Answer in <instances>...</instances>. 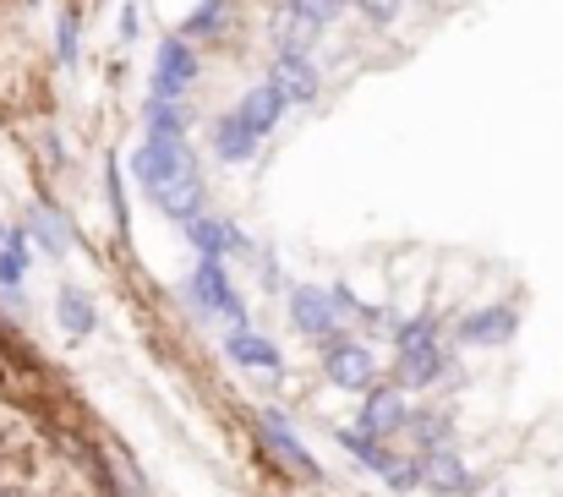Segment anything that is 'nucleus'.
<instances>
[{
    "mask_svg": "<svg viewBox=\"0 0 563 497\" xmlns=\"http://www.w3.org/2000/svg\"><path fill=\"white\" fill-rule=\"evenodd\" d=\"M388 339H394V350H410V344H421V339H438V318H432V312H416V318L394 323Z\"/></svg>",
    "mask_w": 563,
    "mask_h": 497,
    "instance_id": "b1692460",
    "label": "nucleus"
},
{
    "mask_svg": "<svg viewBox=\"0 0 563 497\" xmlns=\"http://www.w3.org/2000/svg\"><path fill=\"white\" fill-rule=\"evenodd\" d=\"M197 82V49L191 38H165L154 55V99H187V88Z\"/></svg>",
    "mask_w": 563,
    "mask_h": 497,
    "instance_id": "423d86ee",
    "label": "nucleus"
},
{
    "mask_svg": "<svg viewBox=\"0 0 563 497\" xmlns=\"http://www.w3.org/2000/svg\"><path fill=\"white\" fill-rule=\"evenodd\" d=\"M405 416H410V399H405V388L399 383H383V388H367V399H362V416H356V427L362 432H373V438H394V432H405Z\"/></svg>",
    "mask_w": 563,
    "mask_h": 497,
    "instance_id": "f8f14e48",
    "label": "nucleus"
},
{
    "mask_svg": "<svg viewBox=\"0 0 563 497\" xmlns=\"http://www.w3.org/2000/svg\"><path fill=\"white\" fill-rule=\"evenodd\" d=\"M235 115H241V121H246V126H252L257 137H268V132H274V126L285 121V99H279V93H274L268 82H257V88H246V93H241Z\"/></svg>",
    "mask_w": 563,
    "mask_h": 497,
    "instance_id": "a211bd4d",
    "label": "nucleus"
},
{
    "mask_svg": "<svg viewBox=\"0 0 563 497\" xmlns=\"http://www.w3.org/2000/svg\"><path fill=\"white\" fill-rule=\"evenodd\" d=\"M27 274V235L22 230H0V285L16 290Z\"/></svg>",
    "mask_w": 563,
    "mask_h": 497,
    "instance_id": "4be33fe9",
    "label": "nucleus"
},
{
    "mask_svg": "<svg viewBox=\"0 0 563 497\" xmlns=\"http://www.w3.org/2000/svg\"><path fill=\"white\" fill-rule=\"evenodd\" d=\"M405 432L416 438V454H427V449H449L454 421H449L443 410H410V416H405Z\"/></svg>",
    "mask_w": 563,
    "mask_h": 497,
    "instance_id": "aec40b11",
    "label": "nucleus"
},
{
    "mask_svg": "<svg viewBox=\"0 0 563 497\" xmlns=\"http://www.w3.org/2000/svg\"><path fill=\"white\" fill-rule=\"evenodd\" d=\"M257 427H263L268 449H274V454H279V460H285L296 476H307V482H323V465L312 460V449L301 443V432H296V427H290L279 410H263V416H257Z\"/></svg>",
    "mask_w": 563,
    "mask_h": 497,
    "instance_id": "9b49d317",
    "label": "nucleus"
},
{
    "mask_svg": "<svg viewBox=\"0 0 563 497\" xmlns=\"http://www.w3.org/2000/svg\"><path fill=\"white\" fill-rule=\"evenodd\" d=\"M318 22H307L301 11H290V5H279L274 11V22H268V38H274V55H312V44H318Z\"/></svg>",
    "mask_w": 563,
    "mask_h": 497,
    "instance_id": "dca6fc26",
    "label": "nucleus"
},
{
    "mask_svg": "<svg viewBox=\"0 0 563 497\" xmlns=\"http://www.w3.org/2000/svg\"><path fill=\"white\" fill-rule=\"evenodd\" d=\"M285 318H290V329L307 333V339H329V333L340 329V312H334V296H329V285H290V296H285Z\"/></svg>",
    "mask_w": 563,
    "mask_h": 497,
    "instance_id": "39448f33",
    "label": "nucleus"
},
{
    "mask_svg": "<svg viewBox=\"0 0 563 497\" xmlns=\"http://www.w3.org/2000/svg\"><path fill=\"white\" fill-rule=\"evenodd\" d=\"M356 323H362V333H388L399 318H394L388 307H362V312H356Z\"/></svg>",
    "mask_w": 563,
    "mask_h": 497,
    "instance_id": "c85d7f7f",
    "label": "nucleus"
},
{
    "mask_svg": "<svg viewBox=\"0 0 563 497\" xmlns=\"http://www.w3.org/2000/svg\"><path fill=\"white\" fill-rule=\"evenodd\" d=\"M520 333V312L515 307H476V312H465L460 323H454V339L460 344H471V350H498V344H509Z\"/></svg>",
    "mask_w": 563,
    "mask_h": 497,
    "instance_id": "6e6552de",
    "label": "nucleus"
},
{
    "mask_svg": "<svg viewBox=\"0 0 563 497\" xmlns=\"http://www.w3.org/2000/svg\"><path fill=\"white\" fill-rule=\"evenodd\" d=\"M290 11H301L307 22H318V27H329V22H340V11H351V0H285Z\"/></svg>",
    "mask_w": 563,
    "mask_h": 497,
    "instance_id": "393cba45",
    "label": "nucleus"
},
{
    "mask_svg": "<svg viewBox=\"0 0 563 497\" xmlns=\"http://www.w3.org/2000/svg\"><path fill=\"white\" fill-rule=\"evenodd\" d=\"M208 148H213V159H224V165H252L257 148H263V137H257L235 110H224V115L213 121V132H208Z\"/></svg>",
    "mask_w": 563,
    "mask_h": 497,
    "instance_id": "ddd939ff",
    "label": "nucleus"
},
{
    "mask_svg": "<svg viewBox=\"0 0 563 497\" xmlns=\"http://www.w3.org/2000/svg\"><path fill=\"white\" fill-rule=\"evenodd\" d=\"M224 22H230V0H202L187 22H181V38H219Z\"/></svg>",
    "mask_w": 563,
    "mask_h": 497,
    "instance_id": "5701e85b",
    "label": "nucleus"
},
{
    "mask_svg": "<svg viewBox=\"0 0 563 497\" xmlns=\"http://www.w3.org/2000/svg\"><path fill=\"white\" fill-rule=\"evenodd\" d=\"M154 202H159V213H165V219H176V224L197 219V213H202V165L170 175V180L154 191Z\"/></svg>",
    "mask_w": 563,
    "mask_h": 497,
    "instance_id": "2eb2a0df",
    "label": "nucleus"
},
{
    "mask_svg": "<svg viewBox=\"0 0 563 497\" xmlns=\"http://www.w3.org/2000/svg\"><path fill=\"white\" fill-rule=\"evenodd\" d=\"M121 33H126V38H137V11H132V5L121 11Z\"/></svg>",
    "mask_w": 563,
    "mask_h": 497,
    "instance_id": "7c9ffc66",
    "label": "nucleus"
},
{
    "mask_svg": "<svg viewBox=\"0 0 563 497\" xmlns=\"http://www.w3.org/2000/svg\"><path fill=\"white\" fill-rule=\"evenodd\" d=\"M0 497H16V493H0Z\"/></svg>",
    "mask_w": 563,
    "mask_h": 497,
    "instance_id": "2f4dec72",
    "label": "nucleus"
},
{
    "mask_svg": "<svg viewBox=\"0 0 563 497\" xmlns=\"http://www.w3.org/2000/svg\"><path fill=\"white\" fill-rule=\"evenodd\" d=\"M27 230H33V241H38L49 257H66V252H71V230H66V219H60L55 208H33Z\"/></svg>",
    "mask_w": 563,
    "mask_h": 497,
    "instance_id": "412c9836",
    "label": "nucleus"
},
{
    "mask_svg": "<svg viewBox=\"0 0 563 497\" xmlns=\"http://www.w3.org/2000/svg\"><path fill=\"white\" fill-rule=\"evenodd\" d=\"M224 355H230V366H246V372H279L285 366L279 344L268 333L246 329V323H235V329L224 333Z\"/></svg>",
    "mask_w": 563,
    "mask_h": 497,
    "instance_id": "4468645a",
    "label": "nucleus"
},
{
    "mask_svg": "<svg viewBox=\"0 0 563 497\" xmlns=\"http://www.w3.org/2000/svg\"><path fill=\"white\" fill-rule=\"evenodd\" d=\"M416 471H421V493H432V497L476 493V476L465 471V460H460L454 449H427V454H416Z\"/></svg>",
    "mask_w": 563,
    "mask_h": 497,
    "instance_id": "0eeeda50",
    "label": "nucleus"
},
{
    "mask_svg": "<svg viewBox=\"0 0 563 497\" xmlns=\"http://www.w3.org/2000/svg\"><path fill=\"white\" fill-rule=\"evenodd\" d=\"M55 55H60V66H71L77 60V16L66 11L60 16V27H55Z\"/></svg>",
    "mask_w": 563,
    "mask_h": 497,
    "instance_id": "cd10ccee",
    "label": "nucleus"
},
{
    "mask_svg": "<svg viewBox=\"0 0 563 497\" xmlns=\"http://www.w3.org/2000/svg\"><path fill=\"white\" fill-rule=\"evenodd\" d=\"M340 449H345L356 465H367L377 482H383V476L399 465V454L388 449V438H373V432H362V427H340Z\"/></svg>",
    "mask_w": 563,
    "mask_h": 497,
    "instance_id": "f3484780",
    "label": "nucleus"
},
{
    "mask_svg": "<svg viewBox=\"0 0 563 497\" xmlns=\"http://www.w3.org/2000/svg\"><path fill=\"white\" fill-rule=\"evenodd\" d=\"M55 318H60V329L71 333V339H88V333L99 329L93 296H88V290H77V285H60V296H55Z\"/></svg>",
    "mask_w": 563,
    "mask_h": 497,
    "instance_id": "6ab92c4d",
    "label": "nucleus"
},
{
    "mask_svg": "<svg viewBox=\"0 0 563 497\" xmlns=\"http://www.w3.org/2000/svg\"><path fill=\"white\" fill-rule=\"evenodd\" d=\"M362 5V16L373 22V27H388L394 16H399V0H356Z\"/></svg>",
    "mask_w": 563,
    "mask_h": 497,
    "instance_id": "c756f323",
    "label": "nucleus"
},
{
    "mask_svg": "<svg viewBox=\"0 0 563 497\" xmlns=\"http://www.w3.org/2000/svg\"><path fill=\"white\" fill-rule=\"evenodd\" d=\"M181 230H187V241L197 246V257H252V235L235 219H224V213H208L202 208Z\"/></svg>",
    "mask_w": 563,
    "mask_h": 497,
    "instance_id": "20e7f679",
    "label": "nucleus"
},
{
    "mask_svg": "<svg viewBox=\"0 0 563 497\" xmlns=\"http://www.w3.org/2000/svg\"><path fill=\"white\" fill-rule=\"evenodd\" d=\"M383 487H388V493H421V471H416V460H399V465H394V471H388V476H383Z\"/></svg>",
    "mask_w": 563,
    "mask_h": 497,
    "instance_id": "a878e982",
    "label": "nucleus"
},
{
    "mask_svg": "<svg viewBox=\"0 0 563 497\" xmlns=\"http://www.w3.org/2000/svg\"><path fill=\"white\" fill-rule=\"evenodd\" d=\"M197 165V154H191L187 137H143L137 143V154H132V175H137V186L154 197L170 175H181V169Z\"/></svg>",
    "mask_w": 563,
    "mask_h": 497,
    "instance_id": "7ed1b4c3",
    "label": "nucleus"
},
{
    "mask_svg": "<svg viewBox=\"0 0 563 497\" xmlns=\"http://www.w3.org/2000/svg\"><path fill=\"white\" fill-rule=\"evenodd\" d=\"M181 296H187V307L197 318H224L230 329L235 323H246V301H241V290L230 285V268H224V257H197V268H191V279L181 285Z\"/></svg>",
    "mask_w": 563,
    "mask_h": 497,
    "instance_id": "f257e3e1",
    "label": "nucleus"
},
{
    "mask_svg": "<svg viewBox=\"0 0 563 497\" xmlns=\"http://www.w3.org/2000/svg\"><path fill=\"white\" fill-rule=\"evenodd\" d=\"M263 82L285 99V110H290V104H312V99H318V88H323V77H318L312 55H274V66H268V77H263Z\"/></svg>",
    "mask_w": 563,
    "mask_h": 497,
    "instance_id": "1a4fd4ad",
    "label": "nucleus"
},
{
    "mask_svg": "<svg viewBox=\"0 0 563 497\" xmlns=\"http://www.w3.org/2000/svg\"><path fill=\"white\" fill-rule=\"evenodd\" d=\"M110 213H115V230L126 235L132 230V208H126V186H121V169L110 165Z\"/></svg>",
    "mask_w": 563,
    "mask_h": 497,
    "instance_id": "bb28decb",
    "label": "nucleus"
},
{
    "mask_svg": "<svg viewBox=\"0 0 563 497\" xmlns=\"http://www.w3.org/2000/svg\"><path fill=\"white\" fill-rule=\"evenodd\" d=\"M323 344V372H329V383H340V388H351V394H367L377 383V355L367 339H351V333H329V339H318Z\"/></svg>",
    "mask_w": 563,
    "mask_h": 497,
    "instance_id": "f03ea898",
    "label": "nucleus"
},
{
    "mask_svg": "<svg viewBox=\"0 0 563 497\" xmlns=\"http://www.w3.org/2000/svg\"><path fill=\"white\" fill-rule=\"evenodd\" d=\"M394 361H399V388H438L454 372V355L438 339H421L410 350H394Z\"/></svg>",
    "mask_w": 563,
    "mask_h": 497,
    "instance_id": "9d476101",
    "label": "nucleus"
}]
</instances>
